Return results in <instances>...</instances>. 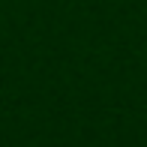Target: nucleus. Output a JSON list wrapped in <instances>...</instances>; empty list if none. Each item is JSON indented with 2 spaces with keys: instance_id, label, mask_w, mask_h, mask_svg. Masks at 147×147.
Returning <instances> with one entry per match:
<instances>
[]
</instances>
